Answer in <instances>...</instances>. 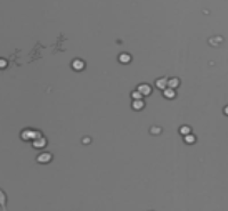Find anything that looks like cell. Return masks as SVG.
Returning a JSON list of instances; mask_svg holds the SVG:
<instances>
[{"label": "cell", "mask_w": 228, "mask_h": 211, "mask_svg": "<svg viewBox=\"0 0 228 211\" xmlns=\"http://www.w3.org/2000/svg\"><path fill=\"white\" fill-rule=\"evenodd\" d=\"M224 112H225V114H226V115H228V106H226V107L224 109Z\"/></svg>", "instance_id": "obj_14"}, {"label": "cell", "mask_w": 228, "mask_h": 211, "mask_svg": "<svg viewBox=\"0 0 228 211\" xmlns=\"http://www.w3.org/2000/svg\"><path fill=\"white\" fill-rule=\"evenodd\" d=\"M195 136H193V135H191V134H188V135H186V136L184 137V140H185V143L187 144H192L195 142Z\"/></svg>", "instance_id": "obj_11"}, {"label": "cell", "mask_w": 228, "mask_h": 211, "mask_svg": "<svg viewBox=\"0 0 228 211\" xmlns=\"http://www.w3.org/2000/svg\"><path fill=\"white\" fill-rule=\"evenodd\" d=\"M46 144H47V140H46L43 137H41V138L34 139L32 145H33V147H35V149H42V147L46 146Z\"/></svg>", "instance_id": "obj_4"}, {"label": "cell", "mask_w": 228, "mask_h": 211, "mask_svg": "<svg viewBox=\"0 0 228 211\" xmlns=\"http://www.w3.org/2000/svg\"><path fill=\"white\" fill-rule=\"evenodd\" d=\"M51 159H53V157H51L50 153H42V154H40L39 157H37L39 163H48V162L51 161Z\"/></svg>", "instance_id": "obj_1"}, {"label": "cell", "mask_w": 228, "mask_h": 211, "mask_svg": "<svg viewBox=\"0 0 228 211\" xmlns=\"http://www.w3.org/2000/svg\"><path fill=\"white\" fill-rule=\"evenodd\" d=\"M191 132V128L188 127V126H183L181 128H180V134L181 135H184V136H186Z\"/></svg>", "instance_id": "obj_12"}, {"label": "cell", "mask_w": 228, "mask_h": 211, "mask_svg": "<svg viewBox=\"0 0 228 211\" xmlns=\"http://www.w3.org/2000/svg\"><path fill=\"white\" fill-rule=\"evenodd\" d=\"M131 60V57H130V55L127 54V53H122V54L119 56V61L121 62V63H123V64H127V63H129Z\"/></svg>", "instance_id": "obj_8"}, {"label": "cell", "mask_w": 228, "mask_h": 211, "mask_svg": "<svg viewBox=\"0 0 228 211\" xmlns=\"http://www.w3.org/2000/svg\"><path fill=\"white\" fill-rule=\"evenodd\" d=\"M34 130H30V129H26L24 130V131H22V139H24V140H30V139H34Z\"/></svg>", "instance_id": "obj_3"}, {"label": "cell", "mask_w": 228, "mask_h": 211, "mask_svg": "<svg viewBox=\"0 0 228 211\" xmlns=\"http://www.w3.org/2000/svg\"><path fill=\"white\" fill-rule=\"evenodd\" d=\"M163 95H164V97H166V98H173L174 97V95H176V93H174V90H173V88H166L164 90H163Z\"/></svg>", "instance_id": "obj_9"}, {"label": "cell", "mask_w": 228, "mask_h": 211, "mask_svg": "<svg viewBox=\"0 0 228 211\" xmlns=\"http://www.w3.org/2000/svg\"><path fill=\"white\" fill-rule=\"evenodd\" d=\"M72 68L76 71H81L84 68V62L81 61V60H74L72 62Z\"/></svg>", "instance_id": "obj_6"}, {"label": "cell", "mask_w": 228, "mask_h": 211, "mask_svg": "<svg viewBox=\"0 0 228 211\" xmlns=\"http://www.w3.org/2000/svg\"><path fill=\"white\" fill-rule=\"evenodd\" d=\"M138 90L144 96H148L151 93H152V87L148 86L147 83H141V85H139L138 86Z\"/></svg>", "instance_id": "obj_2"}, {"label": "cell", "mask_w": 228, "mask_h": 211, "mask_svg": "<svg viewBox=\"0 0 228 211\" xmlns=\"http://www.w3.org/2000/svg\"><path fill=\"white\" fill-rule=\"evenodd\" d=\"M179 83H180V81H179V79L178 78H172V79H170L169 81H168V86L170 87V88H177L178 86H179Z\"/></svg>", "instance_id": "obj_10"}, {"label": "cell", "mask_w": 228, "mask_h": 211, "mask_svg": "<svg viewBox=\"0 0 228 211\" xmlns=\"http://www.w3.org/2000/svg\"><path fill=\"white\" fill-rule=\"evenodd\" d=\"M168 81H169V80H168L166 76H164V78L158 79L156 82H155V85H156V87H158L159 89H161V90H164L166 87L168 86Z\"/></svg>", "instance_id": "obj_5"}, {"label": "cell", "mask_w": 228, "mask_h": 211, "mask_svg": "<svg viewBox=\"0 0 228 211\" xmlns=\"http://www.w3.org/2000/svg\"><path fill=\"white\" fill-rule=\"evenodd\" d=\"M144 106H145V103L143 102V99H135L132 102V107L136 111H140Z\"/></svg>", "instance_id": "obj_7"}, {"label": "cell", "mask_w": 228, "mask_h": 211, "mask_svg": "<svg viewBox=\"0 0 228 211\" xmlns=\"http://www.w3.org/2000/svg\"><path fill=\"white\" fill-rule=\"evenodd\" d=\"M143 96H144V95H143V94L139 91L138 89H137L136 91H133V93L131 94V97L133 98V99H141V98H143Z\"/></svg>", "instance_id": "obj_13"}]
</instances>
